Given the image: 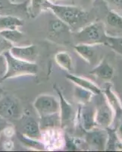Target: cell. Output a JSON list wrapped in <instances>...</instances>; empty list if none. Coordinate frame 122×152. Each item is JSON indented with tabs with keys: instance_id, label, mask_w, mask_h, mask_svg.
Wrapping results in <instances>:
<instances>
[{
	"instance_id": "cell-1",
	"label": "cell",
	"mask_w": 122,
	"mask_h": 152,
	"mask_svg": "<svg viewBox=\"0 0 122 152\" xmlns=\"http://www.w3.org/2000/svg\"><path fill=\"white\" fill-rule=\"evenodd\" d=\"M46 10H51L53 14L69 27L70 29H77L87 21L89 14L81 8L74 5H59L49 0L45 1Z\"/></svg>"
},
{
	"instance_id": "cell-2",
	"label": "cell",
	"mask_w": 122,
	"mask_h": 152,
	"mask_svg": "<svg viewBox=\"0 0 122 152\" xmlns=\"http://www.w3.org/2000/svg\"><path fill=\"white\" fill-rule=\"evenodd\" d=\"M108 36L104 23L96 21L81 28V29L74 34V39L77 43L89 45H107Z\"/></svg>"
},
{
	"instance_id": "cell-3",
	"label": "cell",
	"mask_w": 122,
	"mask_h": 152,
	"mask_svg": "<svg viewBox=\"0 0 122 152\" xmlns=\"http://www.w3.org/2000/svg\"><path fill=\"white\" fill-rule=\"evenodd\" d=\"M6 59V71L1 81L24 75H34L38 72L36 62H28L14 57L9 51L3 54Z\"/></svg>"
},
{
	"instance_id": "cell-4",
	"label": "cell",
	"mask_w": 122,
	"mask_h": 152,
	"mask_svg": "<svg viewBox=\"0 0 122 152\" xmlns=\"http://www.w3.org/2000/svg\"><path fill=\"white\" fill-rule=\"evenodd\" d=\"M33 107L40 118L50 116L59 113V100L52 95L41 94L36 98Z\"/></svg>"
},
{
	"instance_id": "cell-5",
	"label": "cell",
	"mask_w": 122,
	"mask_h": 152,
	"mask_svg": "<svg viewBox=\"0 0 122 152\" xmlns=\"http://www.w3.org/2000/svg\"><path fill=\"white\" fill-rule=\"evenodd\" d=\"M30 0L15 2L13 0H0V16L12 15L20 18H28Z\"/></svg>"
},
{
	"instance_id": "cell-6",
	"label": "cell",
	"mask_w": 122,
	"mask_h": 152,
	"mask_svg": "<svg viewBox=\"0 0 122 152\" xmlns=\"http://www.w3.org/2000/svg\"><path fill=\"white\" fill-rule=\"evenodd\" d=\"M22 116L21 104L12 96H5L0 99V116L7 120H17Z\"/></svg>"
},
{
	"instance_id": "cell-7",
	"label": "cell",
	"mask_w": 122,
	"mask_h": 152,
	"mask_svg": "<svg viewBox=\"0 0 122 152\" xmlns=\"http://www.w3.org/2000/svg\"><path fill=\"white\" fill-rule=\"evenodd\" d=\"M17 120L20 135L34 140H41V129L39 123L34 118L27 115H22Z\"/></svg>"
},
{
	"instance_id": "cell-8",
	"label": "cell",
	"mask_w": 122,
	"mask_h": 152,
	"mask_svg": "<svg viewBox=\"0 0 122 152\" xmlns=\"http://www.w3.org/2000/svg\"><path fill=\"white\" fill-rule=\"evenodd\" d=\"M59 129H49L42 131L41 140L45 149L56 150L62 148L65 144V137Z\"/></svg>"
},
{
	"instance_id": "cell-9",
	"label": "cell",
	"mask_w": 122,
	"mask_h": 152,
	"mask_svg": "<svg viewBox=\"0 0 122 152\" xmlns=\"http://www.w3.org/2000/svg\"><path fill=\"white\" fill-rule=\"evenodd\" d=\"M54 90H55L59 95V105H60L59 114H60L61 118V127L64 128L67 126L70 122H72L73 119L74 118V108L65 98L62 94V91L59 87L54 85Z\"/></svg>"
},
{
	"instance_id": "cell-10",
	"label": "cell",
	"mask_w": 122,
	"mask_h": 152,
	"mask_svg": "<svg viewBox=\"0 0 122 152\" xmlns=\"http://www.w3.org/2000/svg\"><path fill=\"white\" fill-rule=\"evenodd\" d=\"M114 117V110L107 100L102 103L96 110V123L102 128H108Z\"/></svg>"
},
{
	"instance_id": "cell-11",
	"label": "cell",
	"mask_w": 122,
	"mask_h": 152,
	"mask_svg": "<svg viewBox=\"0 0 122 152\" xmlns=\"http://www.w3.org/2000/svg\"><path fill=\"white\" fill-rule=\"evenodd\" d=\"M9 52L17 59L28 62H36L39 54L37 47L35 45H29L26 47L13 46Z\"/></svg>"
},
{
	"instance_id": "cell-12",
	"label": "cell",
	"mask_w": 122,
	"mask_h": 152,
	"mask_svg": "<svg viewBox=\"0 0 122 152\" xmlns=\"http://www.w3.org/2000/svg\"><path fill=\"white\" fill-rule=\"evenodd\" d=\"M86 142L88 145L96 150H104L108 139V132L102 129H93L86 132Z\"/></svg>"
},
{
	"instance_id": "cell-13",
	"label": "cell",
	"mask_w": 122,
	"mask_h": 152,
	"mask_svg": "<svg viewBox=\"0 0 122 152\" xmlns=\"http://www.w3.org/2000/svg\"><path fill=\"white\" fill-rule=\"evenodd\" d=\"M78 120L84 130L90 131L95 128L96 123V109L93 107L84 106L78 111Z\"/></svg>"
},
{
	"instance_id": "cell-14",
	"label": "cell",
	"mask_w": 122,
	"mask_h": 152,
	"mask_svg": "<svg viewBox=\"0 0 122 152\" xmlns=\"http://www.w3.org/2000/svg\"><path fill=\"white\" fill-rule=\"evenodd\" d=\"M99 46L100 45H89V44L77 43V45L74 46V48L76 52L83 59L90 64H93L97 61V58L99 56Z\"/></svg>"
},
{
	"instance_id": "cell-15",
	"label": "cell",
	"mask_w": 122,
	"mask_h": 152,
	"mask_svg": "<svg viewBox=\"0 0 122 152\" xmlns=\"http://www.w3.org/2000/svg\"><path fill=\"white\" fill-rule=\"evenodd\" d=\"M65 77L66 78H68L70 81H72L73 83L75 84L77 86L86 89V90L93 93V94L99 95L102 92L99 87L97 86L96 84L93 83V81H91L90 80L86 79V78H83V77H80V76L74 75L70 74V73H67L65 75Z\"/></svg>"
},
{
	"instance_id": "cell-16",
	"label": "cell",
	"mask_w": 122,
	"mask_h": 152,
	"mask_svg": "<svg viewBox=\"0 0 122 152\" xmlns=\"http://www.w3.org/2000/svg\"><path fill=\"white\" fill-rule=\"evenodd\" d=\"M89 74L96 76L101 79L111 80L113 77L114 69L108 62L102 60L97 64V66L91 70Z\"/></svg>"
},
{
	"instance_id": "cell-17",
	"label": "cell",
	"mask_w": 122,
	"mask_h": 152,
	"mask_svg": "<svg viewBox=\"0 0 122 152\" xmlns=\"http://www.w3.org/2000/svg\"><path fill=\"white\" fill-rule=\"evenodd\" d=\"M24 24V19L16 16H0V31L18 29V28L23 26Z\"/></svg>"
},
{
	"instance_id": "cell-18",
	"label": "cell",
	"mask_w": 122,
	"mask_h": 152,
	"mask_svg": "<svg viewBox=\"0 0 122 152\" xmlns=\"http://www.w3.org/2000/svg\"><path fill=\"white\" fill-rule=\"evenodd\" d=\"M40 127L41 131L49 129L62 128L61 127V118L59 113L55 114H52L48 116L40 118Z\"/></svg>"
},
{
	"instance_id": "cell-19",
	"label": "cell",
	"mask_w": 122,
	"mask_h": 152,
	"mask_svg": "<svg viewBox=\"0 0 122 152\" xmlns=\"http://www.w3.org/2000/svg\"><path fill=\"white\" fill-rule=\"evenodd\" d=\"M56 63L64 70L70 72L73 68V61L70 54L66 51L58 52L55 56Z\"/></svg>"
},
{
	"instance_id": "cell-20",
	"label": "cell",
	"mask_w": 122,
	"mask_h": 152,
	"mask_svg": "<svg viewBox=\"0 0 122 152\" xmlns=\"http://www.w3.org/2000/svg\"><path fill=\"white\" fill-rule=\"evenodd\" d=\"M105 97L107 99V102L109 104V105L112 107V109L114 110L115 112L117 113H119L122 111V105L121 104V101L116 95L114 94V92L112 91V88L109 84H107L105 86V90H104Z\"/></svg>"
},
{
	"instance_id": "cell-21",
	"label": "cell",
	"mask_w": 122,
	"mask_h": 152,
	"mask_svg": "<svg viewBox=\"0 0 122 152\" xmlns=\"http://www.w3.org/2000/svg\"><path fill=\"white\" fill-rule=\"evenodd\" d=\"M0 34L2 35L5 39L12 43L13 45L14 43H17L21 40L24 37L22 32L19 31L18 29H12V30H2L0 31Z\"/></svg>"
},
{
	"instance_id": "cell-22",
	"label": "cell",
	"mask_w": 122,
	"mask_h": 152,
	"mask_svg": "<svg viewBox=\"0 0 122 152\" xmlns=\"http://www.w3.org/2000/svg\"><path fill=\"white\" fill-rule=\"evenodd\" d=\"M49 30L51 34L56 36H59L61 34H65L70 31V28L59 18L52 20L49 23Z\"/></svg>"
},
{
	"instance_id": "cell-23",
	"label": "cell",
	"mask_w": 122,
	"mask_h": 152,
	"mask_svg": "<svg viewBox=\"0 0 122 152\" xmlns=\"http://www.w3.org/2000/svg\"><path fill=\"white\" fill-rule=\"evenodd\" d=\"M107 46L122 56V37L108 36Z\"/></svg>"
},
{
	"instance_id": "cell-24",
	"label": "cell",
	"mask_w": 122,
	"mask_h": 152,
	"mask_svg": "<svg viewBox=\"0 0 122 152\" xmlns=\"http://www.w3.org/2000/svg\"><path fill=\"white\" fill-rule=\"evenodd\" d=\"M107 21L111 26L115 28H122V16L115 11H109L107 15Z\"/></svg>"
},
{
	"instance_id": "cell-25",
	"label": "cell",
	"mask_w": 122,
	"mask_h": 152,
	"mask_svg": "<svg viewBox=\"0 0 122 152\" xmlns=\"http://www.w3.org/2000/svg\"><path fill=\"white\" fill-rule=\"evenodd\" d=\"M92 94H93V93H91L89 91L86 90V89H84V88H81L80 87L78 86V88H76L75 90V96L78 97V99L81 100L84 104H86L89 101V100L91 99Z\"/></svg>"
},
{
	"instance_id": "cell-26",
	"label": "cell",
	"mask_w": 122,
	"mask_h": 152,
	"mask_svg": "<svg viewBox=\"0 0 122 152\" xmlns=\"http://www.w3.org/2000/svg\"><path fill=\"white\" fill-rule=\"evenodd\" d=\"M13 46L14 45L12 43L8 41L6 39H5L2 35L0 34V55L4 54L7 51H9Z\"/></svg>"
},
{
	"instance_id": "cell-27",
	"label": "cell",
	"mask_w": 122,
	"mask_h": 152,
	"mask_svg": "<svg viewBox=\"0 0 122 152\" xmlns=\"http://www.w3.org/2000/svg\"><path fill=\"white\" fill-rule=\"evenodd\" d=\"M6 71V59L3 54L0 55V77L2 78Z\"/></svg>"
},
{
	"instance_id": "cell-28",
	"label": "cell",
	"mask_w": 122,
	"mask_h": 152,
	"mask_svg": "<svg viewBox=\"0 0 122 152\" xmlns=\"http://www.w3.org/2000/svg\"><path fill=\"white\" fill-rule=\"evenodd\" d=\"M10 124H9V121H8L7 119H4L2 116H0V135H1V133L4 131V129H5Z\"/></svg>"
},
{
	"instance_id": "cell-29",
	"label": "cell",
	"mask_w": 122,
	"mask_h": 152,
	"mask_svg": "<svg viewBox=\"0 0 122 152\" xmlns=\"http://www.w3.org/2000/svg\"><path fill=\"white\" fill-rule=\"evenodd\" d=\"M112 5L117 6V7L122 9V0H108Z\"/></svg>"
},
{
	"instance_id": "cell-30",
	"label": "cell",
	"mask_w": 122,
	"mask_h": 152,
	"mask_svg": "<svg viewBox=\"0 0 122 152\" xmlns=\"http://www.w3.org/2000/svg\"><path fill=\"white\" fill-rule=\"evenodd\" d=\"M118 134H119V136H120L121 138H122V124L121 125L120 127L118 129Z\"/></svg>"
},
{
	"instance_id": "cell-31",
	"label": "cell",
	"mask_w": 122,
	"mask_h": 152,
	"mask_svg": "<svg viewBox=\"0 0 122 152\" xmlns=\"http://www.w3.org/2000/svg\"><path fill=\"white\" fill-rule=\"evenodd\" d=\"M83 1H84V2H91L92 0H83Z\"/></svg>"
},
{
	"instance_id": "cell-32",
	"label": "cell",
	"mask_w": 122,
	"mask_h": 152,
	"mask_svg": "<svg viewBox=\"0 0 122 152\" xmlns=\"http://www.w3.org/2000/svg\"><path fill=\"white\" fill-rule=\"evenodd\" d=\"M50 2H56V1H58V0H49Z\"/></svg>"
},
{
	"instance_id": "cell-33",
	"label": "cell",
	"mask_w": 122,
	"mask_h": 152,
	"mask_svg": "<svg viewBox=\"0 0 122 152\" xmlns=\"http://www.w3.org/2000/svg\"><path fill=\"white\" fill-rule=\"evenodd\" d=\"M0 91H1V89H0Z\"/></svg>"
}]
</instances>
